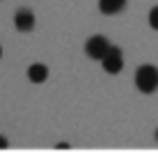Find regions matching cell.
Segmentation results:
<instances>
[{
  "label": "cell",
  "mask_w": 158,
  "mask_h": 152,
  "mask_svg": "<svg viewBox=\"0 0 158 152\" xmlns=\"http://www.w3.org/2000/svg\"><path fill=\"white\" fill-rule=\"evenodd\" d=\"M135 85H138L140 92L144 95H151V92L158 90V69L154 65H142L135 72Z\"/></svg>",
  "instance_id": "obj_1"
},
{
  "label": "cell",
  "mask_w": 158,
  "mask_h": 152,
  "mask_svg": "<svg viewBox=\"0 0 158 152\" xmlns=\"http://www.w3.org/2000/svg\"><path fill=\"white\" fill-rule=\"evenodd\" d=\"M108 51H110V42H108L103 35L89 37L87 44H85V53L92 58V60H103V56H106Z\"/></svg>",
  "instance_id": "obj_2"
},
{
  "label": "cell",
  "mask_w": 158,
  "mask_h": 152,
  "mask_svg": "<svg viewBox=\"0 0 158 152\" xmlns=\"http://www.w3.org/2000/svg\"><path fill=\"white\" fill-rule=\"evenodd\" d=\"M101 65H103V69H106L108 74H119L124 69V56H122V51L115 48V46H110V51L103 56Z\"/></svg>",
  "instance_id": "obj_3"
},
{
  "label": "cell",
  "mask_w": 158,
  "mask_h": 152,
  "mask_svg": "<svg viewBox=\"0 0 158 152\" xmlns=\"http://www.w3.org/2000/svg\"><path fill=\"white\" fill-rule=\"evenodd\" d=\"M14 25L19 32H30L35 28V14L30 12V9H19L14 16Z\"/></svg>",
  "instance_id": "obj_4"
},
{
  "label": "cell",
  "mask_w": 158,
  "mask_h": 152,
  "mask_svg": "<svg viewBox=\"0 0 158 152\" xmlns=\"http://www.w3.org/2000/svg\"><path fill=\"white\" fill-rule=\"evenodd\" d=\"M28 78L32 81V83H44V81L48 78V67L41 62H35L28 67Z\"/></svg>",
  "instance_id": "obj_5"
},
{
  "label": "cell",
  "mask_w": 158,
  "mask_h": 152,
  "mask_svg": "<svg viewBox=\"0 0 158 152\" xmlns=\"http://www.w3.org/2000/svg\"><path fill=\"white\" fill-rule=\"evenodd\" d=\"M124 7H126V0H99V9H101V14H108V16L119 14Z\"/></svg>",
  "instance_id": "obj_6"
},
{
  "label": "cell",
  "mask_w": 158,
  "mask_h": 152,
  "mask_svg": "<svg viewBox=\"0 0 158 152\" xmlns=\"http://www.w3.org/2000/svg\"><path fill=\"white\" fill-rule=\"evenodd\" d=\"M149 25H151L154 30H158V5L149 12Z\"/></svg>",
  "instance_id": "obj_7"
},
{
  "label": "cell",
  "mask_w": 158,
  "mask_h": 152,
  "mask_svg": "<svg viewBox=\"0 0 158 152\" xmlns=\"http://www.w3.org/2000/svg\"><path fill=\"white\" fill-rule=\"evenodd\" d=\"M0 148H7V141H5L2 136H0Z\"/></svg>",
  "instance_id": "obj_8"
},
{
  "label": "cell",
  "mask_w": 158,
  "mask_h": 152,
  "mask_svg": "<svg viewBox=\"0 0 158 152\" xmlns=\"http://www.w3.org/2000/svg\"><path fill=\"white\" fill-rule=\"evenodd\" d=\"M0 58H2V46H0Z\"/></svg>",
  "instance_id": "obj_9"
},
{
  "label": "cell",
  "mask_w": 158,
  "mask_h": 152,
  "mask_svg": "<svg viewBox=\"0 0 158 152\" xmlns=\"http://www.w3.org/2000/svg\"><path fill=\"white\" fill-rule=\"evenodd\" d=\"M156 138H158V129H156Z\"/></svg>",
  "instance_id": "obj_10"
}]
</instances>
